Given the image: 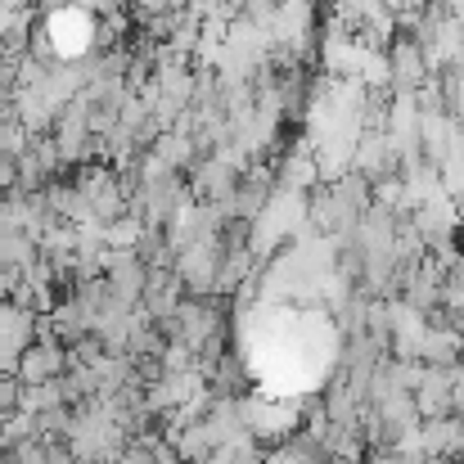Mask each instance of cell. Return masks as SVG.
Segmentation results:
<instances>
[{"mask_svg": "<svg viewBox=\"0 0 464 464\" xmlns=\"http://www.w3.org/2000/svg\"><path fill=\"white\" fill-rule=\"evenodd\" d=\"M63 365H68V356L54 347V343H36V347H27L23 356H18V374L36 388V383H54L59 374H63Z\"/></svg>", "mask_w": 464, "mask_h": 464, "instance_id": "1", "label": "cell"}, {"mask_svg": "<svg viewBox=\"0 0 464 464\" xmlns=\"http://www.w3.org/2000/svg\"><path fill=\"white\" fill-rule=\"evenodd\" d=\"M180 280L189 285V289H212V280H217V248L212 244H189L185 248V257H180Z\"/></svg>", "mask_w": 464, "mask_h": 464, "instance_id": "2", "label": "cell"}, {"mask_svg": "<svg viewBox=\"0 0 464 464\" xmlns=\"http://www.w3.org/2000/svg\"><path fill=\"white\" fill-rule=\"evenodd\" d=\"M145 294H150V315H176V285L171 280H162V276H154L150 285H145Z\"/></svg>", "mask_w": 464, "mask_h": 464, "instance_id": "3", "label": "cell"}]
</instances>
